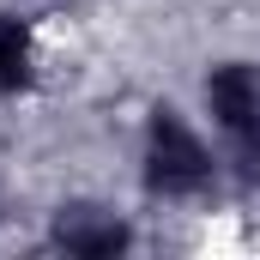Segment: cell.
<instances>
[{"label": "cell", "instance_id": "obj_1", "mask_svg": "<svg viewBox=\"0 0 260 260\" xmlns=\"http://www.w3.org/2000/svg\"><path fill=\"white\" fill-rule=\"evenodd\" d=\"M139 164H145V188L157 200H200L212 194V182H218V157H212V145L200 139V127L182 115V109H151V121H145V151H139Z\"/></svg>", "mask_w": 260, "mask_h": 260}, {"label": "cell", "instance_id": "obj_2", "mask_svg": "<svg viewBox=\"0 0 260 260\" xmlns=\"http://www.w3.org/2000/svg\"><path fill=\"white\" fill-rule=\"evenodd\" d=\"M206 115L224 133L230 157L242 164V176H260V67L254 61H218L206 67Z\"/></svg>", "mask_w": 260, "mask_h": 260}, {"label": "cell", "instance_id": "obj_3", "mask_svg": "<svg viewBox=\"0 0 260 260\" xmlns=\"http://www.w3.org/2000/svg\"><path fill=\"white\" fill-rule=\"evenodd\" d=\"M49 242L61 254H79V260H109L133 242V224L103 200H67L49 218Z\"/></svg>", "mask_w": 260, "mask_h": 260}, {"label": "cell", "instance_id": "obj_4", "mask_svg": "<svg viewBox=\"0 0 260 260\" xmlns=\"http://www.w3.org/2000/svg\"><path fill=\"white\" fill-rule=\"evenodd\" d=\"M30 73H37L30 24H24V18H12V12H0V97L24 91V85H30Z\"/></svg>", "mask_w": 260, "mask_h": 260}]
</instances>
